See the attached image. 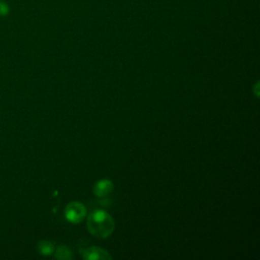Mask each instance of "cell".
<instances>
[{
	"instance_id": "obj_1",
	"label": "cell",
	"mask_w": 260,
	"mask_h": 260,
	"mask_svg": "<svg viewBox=\"0 0 260 260\" xmlns=\"http://www.w3.org/2000/svg\"><path fill=\"white\" fill-rule=\"evenodd\" d=\"M87 230L92 236L106 239L114 232L115 221L106 210L95 209L87 217Z\"/></svg>"
},
{
	"instance_id": "obj_2",
	"label": "cell",
	"mask_w": 260,
	"mask_h": 260,
	"mask_svg": "<svg viewBox=\"0 0 260 260\" xmlns=\"http://www.w3.org/2000/svg\"><path fill=\"white\" fill-rule=\"evenodd\" d=\"M85 214H86V209L84 205L77 201L68 203L64 211V215L66 219L71 223H79L85 217Z\"/></svg>"
},
{
	"instance_id": "obj_3",
	"label": "cell",
	"mask_w": 260,
	"mask_h": 260,
	"mask_svg": "<svg viewBox=\"0 0 260 260\" xmlns=\"http://www.w3.org/2000/svg\"><path fill=\"white\" fill-rule=\"evenodd\" d=\"M80 254H82L83 259L86 260H110L112 259V256L109 254L108 251L96 247V246H91L86 249L81 250Z\"/></svg>"
},
{
	"instance_id": "obj_4",
	"label": "cell",
	"mask_w": 260,
	"mask_h": 260,
	"mask_svg": "<svg viewBox=\"0 0 260 260\" xmlns=\"http://www.w3.org/2000/svg\"><path fill=\"white\" fill-rule=\"evenodd\" d=\"M114 189V185L112 181L108 179L98 181L93 186V193L98 197H105L110 194Z\"/></svg>"
},
{
	"instance_id": "obj_5",
	"label": "cell",
	"mask_w": 260,
	"mask_h": 260,
	"mask_svg": "<svg viewBox=\"0 0 260 260\" xmlns=\"http://www.w3.org/2000/svg\"><path fill=\"white\" fill-rule=\"evenodd\" d=\"M38 251L40 254H42L44 256H49L54 253L55 246L50 241H41L38 244Z\"/></svg>"
},
{
	"instance_id": "obj_6",
	"label": "cell",
	"mask_w": 260,
	"mask_h": 260,
	"mask_svg": "<svg viewBox=\"0 0 260 260\" xmlns=\"http://www.w3.org/2000/svg\"><path fill=\"white\" fill-rule=\"evenodd\" d=\"M55 252V258L57 259H62V260H65V259H72L73 258V254L72 252L66 247V246H59L57 248Z\"/></svg>"
},
{
	"instance_id": "obj_7",
	"label": "cell",
	"mask_w": 260,
	"mask_h": 260,
	"mask_svg": "<svg viewBox=\"0 0 260 260\" xmlns=\"http://www.w3.org/2000/svg\"><path fill=\"white\" fill-rule=\"evenodd\" d=\"M9 12V7L6 2H0V15L5 16Z\"/></svg>"
}]
</instances>
